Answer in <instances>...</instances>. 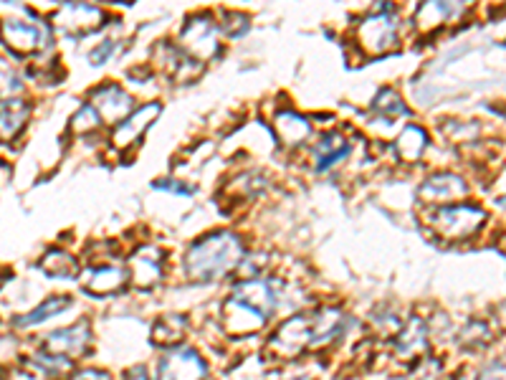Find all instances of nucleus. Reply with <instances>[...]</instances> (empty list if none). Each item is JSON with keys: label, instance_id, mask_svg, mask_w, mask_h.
<instances>
[{"label": "nucleus", "instance_id": "a878e982", "mask_svg": "<svg viewBox=\"0 0 506 380\" xmlns=\"http://www.w3.org/2000/svg\"><path fill=\"white\" fill-rule=\"evenodd\" d=\"M372 109L378 112L382 119H398V117H403L408 109H405L403 99H400V94L395 92V89H380L378 97H375V102H372Z\"/></svg>", "mask_w": 506, "mask_h": 380}, {"label": "nucleus", "instance_id": "0eeeda50", "mask_svg": "<svg viewBox=\"0 0 506 380\" xmlns=\"http://www.w3.org/2000/svg\"><path fill=\"white\" fill-rule=\"evenodd\" d=\"M0 41H5V46L15 54H35L48 44V28L34 21L8 18L0 24Z\"/></svg>", "mask_w": 506, "mask_h": 380}, {"label": "nucleus", "instance_id": "9d476101", "mask_svg": "<svg viewBox=\"0 0 506 380\" xmlns=\"http://www.w3.org/2000/svg\"><path fill=\"white\" fill-rule=\"evenodd\" d=\"M89 343H92V330H89V323H76L74 327H64V330H56L46 337V353L48 355H58V357H79L89 350Z\"/></svg>", "mask_w": 506, "mask_h": 380}, {"label": "nucleus", "instance_id": "4468645a", "mask_svg": "<svg viewBox=\"0 0 506 380\" xmlns=\"http://www.w3.org/2000/svg\"><path fill=\"white\" fill-rule=\"evenodd\" d=\"M132 97L116 87V84H106V87H99L96 92L92 94V107L94 112L99 115V119L104 122H122L126 115H132Z\"/></svg>", "mask_w": 506, "mask_h": 380}, {"label": "nucleus", "instance_id": "20e7f679", "mask_svg": "<svg viewBox=\"0 0 506 380\" xmlns=\"http://www.w3.org/2000/svg\"><path fill=\"white\" fill-rule=\"evenodd\" d=\"M486 223V211L471 203H450V206H438L430 213V226L438 236L449 241H463L471 239L476 231Z\"/></svg>", "mask_w": 506, "mask_h": 380}, {"label": "nucleus", "instance_id": "1a4fd4ad", "mask_svg": "<svg viewBox=\"0 0 506 380\" xmlns=\"http://www.w3.org/2000/svg\"><path fill=\"white\" fill-rule=\"evenodd\" d=\"M54 18L69 34L84 36L102 28L104 21H106V13L102 8H96V5H89V3H64Z\"/></svg>", "mask_w": 506, "mask_h": 380}, {"label": "nucleus", "instance_id": "9b49d317", "mask_svg": "<svg viewBox=\"0 0 506 380\" xmlns=\"http://www.w3.org/2000/svg\"><path fill=\"white\" fill-rule=\"evenodd\" d=\"M157 115H160V104L157 102L145 104V107H139V109H132V115H126L125 119L112 129V142H115V148L125 150L129 145H135V142L147 132V127L157 119Z\"/></svg>", "mask_w": 506, "mask_h": 380}, {"label": "nucleus", "instance_id": "2eb2a0df", "mask_svg": "<svg viewBox=\"0 0 506 380\" xmlns=\"http://www.w3.org/2000/svg\"><path fill=\"white\" fill-rule=\"evenodd\" d=\"M126 282H129V274H126L125 266L94 264L89 266V272H86V284H84V287H86L89 294L104 297V294H112V292L125 289Z\"/></svg>", "mask_w": 506, "mask_h": 380}, {"label": "nucleus", "instance_id": "f257e3e1", "mask_svg": "<svg viewBox=\"0 0 506 380\" xmlns=\"http://www.w3.org/2000/svg\"><path fill=\"white\" fill-rule=\"evenodd\" d=\"M277 310V289L266 279L238 282L223 304V324L230 334H251L261 330Z\"/></svg>", "mask_w": 506, "mask_h": 380}, {"label": "nucleus", "instance_id": "aec40b11", "mask_svg": "<svg viewBox=\"0 0 506 380\" xmlns=\"http://www.w3.org/2000/svg\"><path fill=\"white\" fill-rule=\"evenodd\" d=\"M274 125H277L278 139H281L284 145H288V148H297V145H301V142L311 135L309 119L297 115V112H291V109L278 112L277 119H274Z\"/></svg>", "mask_w": 506, "mask_h": 380}, {"label": "nucleus", "instance_id": "b1692460", "mask_svg": "<svg viewBox=\"0 0 506 380\" xmlns=\"http://www.w3.org/2000/svg\"><path fill=\"white\" fill-rule=\"evenodd\" d=\"M41 272L54 279H74L79 274V262L71 253L61 252V249H51V252L41 259Z\"/></svg>", "mask_w": 506, "mask_h": 380}, {"label": "nucleus", "instance_id": "6ab92c4d", "mask_svg": "<svg viewBox=\"0 0 506 380\" xmlns=\"http://www.w3.org/2000/svg\"><path fill=\"white\" fill-rule=\"evenodd\" d=\"M460 11H463V5H453V3H423V5H418L413 21L420 31H433L438 26L459 18Z\"/></svg>", "mask_w": 506, "mask_h": 380}, {"label": "nucleus", "instance_id": "7c9ffc66", "mask_svg": "<svg viewBox=\"0 0 506 380\" xmlns=\"http://www.w3.org/2000/svg\"><path fill=\"white\" fill-rule=\"evenodd\" d=\"M71 380H112V375L104 373V370H81Z\"/></svg>", "mask_w": 506, "mask_h": 380}, {"label": "nucleus", "instance_id": "412c9836", "mask_svg": "<svg viewBox=\"0 0 506 380\" xmlns=\"http://www.w3.org/2000/svg\"><path fill=\"white\" fill-rule=\"evenodd\" d=\"M71 307V300L69 297H51V300L41 302L38 307H34L31 312H25V314H18L15 320H13V327L15 330H31L35 324H44L46 320L51 317H56L61 312H66Z\"/></svg>", "mask_w": 506, "mask_h": 380}, {"label": "nucleus", "instance_id": "2f4dec72", "mask_svg": "<svg viewBox=\"0 0 506 380\" xmlns=\"http://www.w3.org/2000/svg\"><path fill=\"white\" fill-rule=\"evenodd\" d=\"M476 380H504V368H501V363H499V365H489V368L483 370L481 375H479V378Z\"/></svg>", "mask_w": 506, "mask_h": 380}, {"label": "nucleus", "instance_id": "dca6fc26", "mask_svg": "<svg viewBox=\"0 0 506 380\" xmlns=\"http://www.w3.org/2000/svg\"><path fill=\"white\" fill-rule=\"evenodd\" d=\"M428 347V333L426 324L420 320H410L408 327H400L398 333V345H395V355L403 363H410V360H418V357L426 353Z\"/></svg>", "mask_w": 506, "mask_h": 380}, {"label": "nucleus", "instance_id": "a211bd4d", "mask_svg": "<svg viewBox=\"0 0 506 380\" xmlns=\"http://www.w3.org/2000/svg\"><path fill=\"white\" fill-rule=\"evenodd\" d=\"M31 117V107L21 99L3 102L0 107V142H11L24 132L25 122Z\"/></svg>", "mask_w": 506, "mask_h": 380}, {"label": "nucleus", "instance_id": "7ed1b4c3", "mask_svg": "<svg viewBox=\"0 0 506 380\" xmlns=\"http://www.w3.org/2000/svg\"><path fill=\"white\" fill-rule=\"evenodd\" d=\"M345 330L342 314L337 310H319L297 314L281 324L271 337V353L278 357H297L314 345H324Z\"/></svg>", "mask_w": 506, "mask_h": 380}, {"label": "nucleus", "instance_id": "f8f14e48", "mask_svg": "<svg viewBox=\"0 0 506 380\" xmlns=\"http://www.w3.org/2000/svg\"><path fill=\"white\" fill-rule=\"evenodd\" d=\"M129 282L137 289L155 287L162 277V252L157 246H139L126 266Z\"/></svg>", "mask_w": 506, "mask_h": 380}, {"label": "nucleus", "instance_id": "c85d7f7f", "mask_svg": "<svg viewBox=\"0 0 506 380\" xmlns=\"http://www.w3.org/2000/svg\"><path fill=\"white\" fill-rule=\"evenodd\" d=\"M116 51H119V44L116 41H104L102 46H96L89 54V61H94V67H102L109 61V56H115Z\"/></svg>", "mask_w": 506, "mask_h": 380}, {"label": "nucleus", "instance_id": "f03ea898", "mask_svg": "<svg viewBox=\"0 0 506 380\" xmlns=\"http://www.w3.org/2000/svg\"><path fill=\"white\" fill-rule=\"evenodd\" d=\"M246 246L241 236L230 233V231H216L207 233L200 241H196L187 253H185V269L187 277L196 284H210L218 282L226 274H230L236 266L241 264Z\"/></svg>", "mask_w": 506, "mask_h": 380}, {"label": "nucleus", "instance_id": "39448f33", "mask_svg": "<svg viewBox=\"0 0 506 380\" xmlns=\"http://www.w3.org/2000/svg\"><path fill=\"white\" fill-rule=\"evenodd\" d=\"M398 44V15L390 3L378 5V11L365 15L357 26V46L365 48L369 56H380Z\"/></svg>", "mask_w": 506, "mask_h": 380}, {"label": "nucleus", "instance_id": "473e14b6", "mask_svg": "<svg viewBox=\"0 0 506 380\" xmlns=\"http://www.w3.org/2000/svg\"><path fill=\"white\" fill-rule=\"evenodd\" d=\"M126 380H152L150 373L145 368H132L129 373H126Z\"/></svg>", "mask_w": 506, "mask_h": 380}, {"label": "nucleus", "instance_id": "c756f323", "mask_svg": "<svg viewBox=\"0 0 506 380\" xmlns=\"http://www.w3.org/2000/svg\"><path fill=\"white\" fill-rule=\"evenodd\" d=\"M183 183H177V180H157L155 188L157 190H170V193H180V196H193L196 193V188H180Z\"/></svg>", "mask_w": 506, "mask_h": 380}, {"label": "nucleus", "instance_id": "6e6552de", "mask_svg": "<svg viewBox=\"0 0 506 380\" xmlns=\"http://www.w3.org/2000/svg\"><path fill=\"white\" fill-rule=\"evenodd\" d=\"M207 365L193 347H173L160 363V380H206Z\"/></svg>", "mask_w": 506, "mask_h": 380}, {"label": "nucleus", "instance_id": "cd10ccee", "mask_svg": "<svg viewBox=\"0 0 506 380\" xmlns=\"http://www.w3.org/2000/svg\"><path fill=\"white\" fill-rule=\"evenodd\" d=\"M99 125H102V119L94 112L92 104H84L79 112L74 115V119H71V127H74L76 132H92V129H96Z\"/></svg>", "mask_w": 506, "mask_h": 380}, {"label": "nucleus", "instance_id": "bb28decb", "mask_svg": "<svg viewBox=\"0 0 506 380\" xmlns=\"http://www.w3.org/2000/svg\"><path fill=\"white\" fill-rule=\"evenodd\" d=\"M21 89H24V87H21L18 77L11 71V67H5V64L0 61V99H3V102L18 99Z\"/></svg>", "mask_w": 506, "mask_h": 380}, {"label": "nucleus", "instance_id": "4be33fe9", "mask_svg": "<svg viewBox=\"0 0 506 380\" xmlns=\"http://www.w3.org/2000/svg\"><path fill=\"white\" fill-rule=\"evenodd\" d=\"M428 148V135L423 127L418 125H408L398 135L395 139V152H398V158L403 162H415L420 160V155L426 152Z\"/></svg>", "mask_w": 506, "mask_h": 380}, {"label": "nucleus", "instance_id": "423d86ee", "mask_svg": "<svg viewBox=\"0 0 506 380\" xmlns=\"http://www.w3.org/2000/svg\"><path fill=\"white\" fill-rule=\"evenodd\" d=\"M180 44H183L185 56H190L193 61H210L213 56H218L220 51L218 26L207 13L193 15L180 34Z\"/></svg>", "mask_w": 506, "mask_h": 380}, {"label": "nucleus", "instance_id": "393cba45", "mask_svg": "<svg viewBox=\"0 0 506 380\" xmlns=\"http://www.w3.org/2000/svg\"><path fill=\"white\" fill-rule=\"evenodd\" d=\"M28 368H34V373L46 375V378H61V375L69 373L71 360L58 355H48L46 350H44V353H38V355H34L28 360Z\"/></svg>", "mask_w": 506, "mask_h": 380}, {"label": "nucleus", "instance_id": "f3484780", "mask_svg": "<svg viewBox=\"0 0 506 380\" xmlns=\"http://www.w3.org/2000/svg\"><path fill=\"white\" fill-rule=\"evenodd\" d=\"M311 155H314V162H317V170H329L332 165L342 162L349 155V142L339 132H327L314 145Z\"/></svg>", "mask_w": 506, "mask_h": 380}, {"label": "nucleus", "instance_id": "5701e85b", "mask_svg": "<svg viewBox=\"0 0 506 380\" xmlns=\"http://www.w3.org/2000/svg\"><path fill=\"white\" fill-rule=\"evenodd\" d=\"M185 330H187V320L183 314H165L152 327V343L160 347H173L183 340Z\"/></svg>", "mask_w": 506, "mask_h": 380}, {"label": "nucleus", "instance_id": "ddd939ff", "mask_svg": "<svg viewBox=\"0 0 506 380\" xmlns=\"http://www.w3.org/2000/svg\"><path fill=\"white\" fill-rule=\"evenodd\" d=\"M418 196L428 206H450L459 198L466 196V183H463V178L453 173L430 175L426 183L420 185V193Z\"/></svg>", "mask_w": 506, "mask_h": 380}]
</instances>
